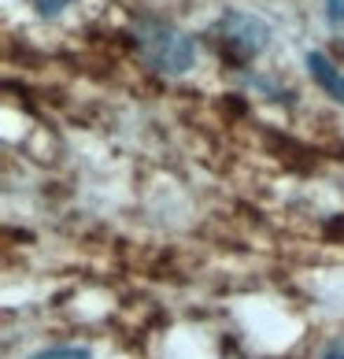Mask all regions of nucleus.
Instances as JSON below:
<instances>
[{
  "label": "nucleus",
  "mask_w": 344,
  "mask_h": 359,
  "mask_svg": "<svg viewBox=\"0 0 344 359\" xmlns=\"http://www.w3.org/2000/svg\"><path fill=\"white\" fill-rule=\"evenodd\" d=\"M130 41H134L141 63L156 74L181 78L196 67V37L185 34L178 22L163 15H134L130 22Z\"/></svg>",
  "instance_id": "obj_1"
},
{
  "label": "nucleus",
  "mask_w": 344,
  "mask_h": 359,
  "mask_svg": "<svg viewBox=\"0 0 344 359\" xmlns=\"http://www.w3.org/2000/svg\"><path fill=\"white\" fill-rule=\"evenodd\" d=\"M207 37H211V45L219 48L222 63H230V67H248V63H256L263 52L270 48V22L252 15V11L226 8L215 22H211Z\"/></svg>",
  "instance_id": "obj_2"
},
{
  "label": "nucleus",
  "mask_w": 344,
  "mask_h": 359,
  "mask_svg": "<svg viewBox=\"0 0 344 359\" xmlns=\"http://www.w3.org/2000/svg\"><path fill=\"white\" fill-rule=\"evenodd\" d=\"M303 63H308L311 82L319 86L326 97H333L337 104H344V71L337 67V63L329 60L326 52H308V56H303Z\"/></svg>",
  "instance_id": "obj_3"
},
{
  "label": "nucleus",
  "mask_w": 344,
  "mask_h": 359,
  "mask_svg": "<svg viewBox=\"0 0 344 359\" xmlns=\"http://www.w3.org/2000/svg\"><path fill=\"white\" fill-rule=\"evenodd\" d=\"M30 359H92V352L74 348V344H56V348H41V352H34Z\"/></svg>",
  "instance_id": "obj_4"
},
{
  "label": "nucleus",
  "mask_w": 344,
  "mask_h": 359,
  "mask_svg": "<svg viewBox=\"0 0 344 359\" xmlns=\"http://www.w3.org/2000/svg\"><path fill=\"white\" fill-rule=\"evenodd\" d=\"M326 22L333 30V37L344 45V0H326Z\"/></svg>",
  "instance_id": "obj_5"
},
{
  "label": "nucleus",
  "mask_w": 344,
  "mask_h": 359,
  "mask_svg": "<svg viewBox=\"0 0 344 359\" xmlns=\"http://www.w3.org/2000/svg\"><path fill=\"white\" fill-rule=\"evenodd\" d=\"M71 4H74V0H34L37 15H45V19H56L60 11H67Z\"/></svg>",
  "instance_id": "obj_6"
},
{
  "label": "nucleus",
  "mask_w": 344,
  "mask_h": 359,
  "mask_svg": "<svg viewBox=\"0 0 344 359\" xmlns=\"http://www.w3.org/2000/svg\"><path fill=\"white\" fill-rule=\"evenodd\" d=\"M322 359H344V348H340V344H333V348L322 352Z\"/></svg>",
  "instance_id": "obj_7"
}]
</instances>
